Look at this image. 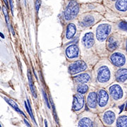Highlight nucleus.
I'll return each instance as SVG.
<instances>
[{
    "label": "nucleus",
    "mask_w": 127,
    "mask_h": 127,
    "mask_svg": "<svg viewBox=\"0 0 127 127\" xmlns=\"http://www.w3.org/2000/svg\"><path fill=\"white\" fill-rule=\"evenodd\" d=\"M84 105V97L81 94H76L73 97V109L76 112L79 111L83 107Z\"/></svg>",
    "instance_id": "obj_6"
},
{
    "label": "nucleus",
    "mask_w": 127,
    "mask_h": 127,
    "mask_svg": "<svg viewBox=\"0 0 127 127\" xmlns=\"http://www.w3.org/2000/svg\"><path fill=\"white\" fill-rule=\"evenodd\" d=\"M88 106L91 109H95L97 107V95L95 92L91 93L88 97Z\"/></svg>",
    "instance_id": "obj_13"
},
{
    "label": "nucleus",
    "mask_w": 127,
    "mask_h": 127,
    "mask_svg": "<svg viewBox=\"0 0 127 127\" xmlns=\"http://www.w3.org/2000/svg\"><path fill=\"white\" fill-rule=\"evenodd\" d=\"M117 9L121 11H127V0H117L116 3Z\"/></svg>",
    "instance_id": "obj_20"
},
{
    "label": "nucleus",
    "mask_w": 127,
    "mask_h": 127,
    "mask_svg": "<svg viewBox=\"0 0 127 127\" xmlns=\"http://www.w3.org/2000/svg\"><path fill=\"white\" fill-rule=\"evenodd\" d=\"M110 94L114 100H117L121 99L123 96V91L122 88L119 85H114L109 88Z\"/></svg>",
    "instance_id": "obj_10"
},
{
    "label": "nucleus",
    "mask_w": 127,
    "mask_h": 127,
    "mask_svg": "<svg viewBox=\"0 0 127 127\" xmlns=\"http://www.w3.org/2000/svg\"><path fill=\"white\" fill-rule=\"evenodd\" d=\"M0 127H3V125L1 124V122H0Z\"/></svg>",
    "instance_id": "obj_33"
},
{
    "label": "nucleus",
    "mask_w": 127,
    "mask_h": 127,
    "mask_svg": "<svg viewBox=\"0 0 127 127\" xmlns=\"http://www.w3.org/2000/svg\"><path fill=\"white\" fill-rule=\"evenodd\" d=\"M90 80V76L88 73H82L74 78V81L81 84H84Z\"/></svg>",
    "instance_id": "obj_14"
},
{
    "label": "nucleus",
    "mask_w": 127,
    "mask_h": 127,
    "mask_svg": "<svg viewBox=\"0 0 127 127\" xmlns=\"http://www.w3.org/2000/svg\"><path fill=\"white\" fill-rule=\"evenodd\" d=\"M118 47V42L114 40V38L112 37H109L107 40V47L110 51H113L116 50L117 47Z\"/></svg>",
    "instance_id": "obj_19"
},
{
    "label": "nucleus",
    "mask_w": 127,
    "mask_h": 127,
    "mask_svg": "<svg viewBox=\"0 0 127 127\" xmlns=\"http://www.w3.org/2000/svg\"><path fill=\"white\" fill-rule=\"evenodd\" d=\"M76 32V28L75 25L73 23L68 24L67 28H66V38L67 39H71L73 35H75Z\"/></svg>",
    "instance_id": "obj_15"
},
{
    "label": "nucleus",
    "mask_w": 127,
    "mask_h": 127,
    "mask_svg": "<svg viewBox=\"0 0 127 127\" xmlns=\"http://www.w3.org/2000/svg\"><path fill=\"white\" fill-rule=\"evenodd\" d=\"M95 42L94 35L92 32H88L83 37V43L88 48L91 47Z\"/></svg>",
    "instance_id": "obj_12"
},
{
    "label": "nucleus",
    "mask_w": 127,
    "mask_h": 127,
    "mask_svg": "<svg viewBox=\"0 0 127 127\" xmlns=\"http://www.w3.org/2000/svg\"><path fill=\"white\" fill-rule=\"evenodd\" d=\"M87 68L86 64L83 61H77L75 62L68 66V71L71 74H75L79 72H81L83 71L86 70Z\"/></svg>",
    "instance_id": "obj_3"
},
{
    "label": "nucleus",
    "mask_w": 127,
    "mask_h": 127,
    "mask_svg": "<svg viewBox=\"0 0 127 127\" xmlns=\"http://www.w3.org/2000/svg\"><path fill=\"white\" fill-rule=\"evenodd\" d=\"M116 127H127V115H122L117 119Z\"/></svg>",
    "instance_id": "obj_18"
},
{
    "label": "nucleus",
    "mask_w": 127,
    "mask_h": 127,
    "mask_svg": "<svg viewBox=\"0 0 127 127\" xmlns=\"http://www.w3.org/2000/svg\"><path fill=\"white\" fill-rule=\"evenodd\" d=\"M78 52H79L78 47L76 45L69 46L66 48V54L70 59H73V58L77 57L78 56Z\"/></svg>",
    "instance_id": "obj_11"
},
{
    "label": "nucleus",
    "mask_w": 127,
    "mask_h": 127,
    "mask_svg": "<svg viewBox=\"0 0 127 127\" xmlns=\"http://www.w3.org/2000/svg\"><path fill=\"white\" fill-rule=\"evenodd\" d=\"M4 1L5 4L7 6V7H8V1L7 0H4Z\"/></svg>",
    "instance_id": "obj_30"
},
{
    "label": "nucleus",
    "mask_w": 127,
    "mask_h": 127,
    "mask_svg": "<svg viewBox=\"0 0 127 127\" xmlns=\"http://www.w3.org/2000/svg\"><path fill=\"white\" fill-rule=\"evenodd\" d=\"M117 80L119 82H124L127 80V69H120L116 74Z\"/></svg>",
    "instance_id": "obj_17"
},
{
    "label": "nucleus",
    "mask_w": 127,
    "mask_h": 127,
    "mask_svg": "<svg viewBox=\"0 0 127 127\" xmlns=\"http://www.w3.org/2000/svg\"><path fill=\"white\" fill-rule=\"evenodd\" d=\"M78 127H98L93 119L89 117H83L78 121Z\"/></svg>",
    "instance_id": "obj_7"
},
{
    "label": "nucleus",
    "mask_w": 127,
    "mask_h": 127,
    "mask_svg": "<svg viewBox=\"0 0 127 127\" xmlns=\"http://www.w3.org/2000/svg\"><path fill=\"white\" fill-rule=\"evenodd\" d=\"M119 28H120L121 29H122L124 31H127V22H125V21H122L121 23H119Z\"/></svg>",
    "instance_id": "obj_25"
},
{
    "label": "nucleus",
    "mask_w": 127,
    "mask_h": 127,
    "mask_svg": "<svg viewBox=\"0 0 127 127\" xmlns=\"http://www.w3.org/2000/svg\"><path fill=\"white\" fill-rule=\"evenodd\" d=\"M41 6V1L40 0H36L35 1V10H36L37 12H38L40 7Z\"/></svg>",
    "instance_id": "obj_27"
},
{
    "label": "nucleus",
    "mask_w": 127,
    "mask_h": 127,
    "mask_svg": "<svg viewBox=\"0 0 127 127\" xmlns=\"http://www.w3.org/2000/svg\"><path fill=\"white\" fill-rule=\"evenodd\" d=\"M3 12L4 14L5 18H6V22L7 24H9V14H8V11L7 9H6L5 7H3Z\"/></svg>",
    "instance_id": "obj_24"
},
{
    "label": "nucleus",
    "mask_w": 127,
    "mask_h": 127,
    "mask_svg": "<svg viewBox=\"0 0 127 127\" xmlns=\"http://www.w3.org/2000/svg\"><path fill=\"white\" fill-rule=\"evenodd\" d=\"M79 11V5L76 1H71L66 6L64 11V18L69 21L74 18L77 16Z\"/></svg>",
    "instance_id": "obj_1"
},
{
    "label": "nucleus",
    "mask_w": 127,
    "mask_h": 127,
    "mask_svg": "<svg viewBox=\"0 0 127 127\" xmlns=\"http://www.w3.org/2000/svg\"><path fill=\"white\" fill-rule=\"evenodd\" d=\"M9 3H10V7H11V13L13 14V13H14V6H13V2H12V0H9Z\"/></svg>",
    "instance_id": "obj_28"
},
{
    "label": "nucleus",
    "mask_w": 127,
    "mask_h": 127,
    "mask_svg": "<svg viewBox=\"0 0 127 127\" xmlns=\"http://www.w3.org/2000/svg\"><path fill=\"white\" fill-rule=\"evenodd\" d=\"M111 31V26L108 24H102L96 30V37L99 41H104L109 35Z\"/></svg>",
    "instance_id": "obj_2"
},
{
    "label": "nucleus",
    "mask_w": 127,
    "mask_h": 127,
    "mask_svg": "<svg viewBox=\"0 0 127 127\" xmlns=\"http://www.w3.org/2000/svg\"><path fill=\"white\" fill-rule=\"evenodd\" d=\"M0 36L2 38H4V35H3L2 33H1V32H0Z\"/></svg>",
    "instance_id": "obj_31"
},
{
    "label": "nucleus",
    "mask_w": 127,
    "mask_h": 127,
    "mask_svg": "<svg viewBox=\"0 0 127 127\" xmlns=\"http://www.w3.org/2000/svg\"><path fill=\"white\" fill-rule=\"evenodd\" d=\"M28 81H29V86H30V88H31V90L33 96L35 97H37L36 95V92H35V88L34 86V84H33V81H32V76L31 73L28 72Z\"/></svg>",
    "instance_id": "obj_21"
},
{
    "label": "nucleus",
    "mask_w": 127,
    "mask_h": 127,
    "mask_svg": "<svg viewBox=\"0 0 127 127\" xmlns=\"http://www.w3.org/2000/svg\"><path fill=\"white\" fill-rule=\"evenodd\" d=\"M112 1H114V0H112Z\"/></svg>",
    "instance_id": "obj_34"
},
{
    "label": "nucleus",
    "mask_w": 127,
    "mask_h": 127,
    "mask_svg": "<svg viewBox=\"0 0 127 127\" xmlns=\"http://www.w3.org/2000/svg\"><path fill=\"white\" fill-rule=\"evenodd\" d=\"M110 78V71L107 66H102L98 70L97 73V80L100 83L107 82Z\"/></svg>",
    "instance_id": "obj_5"
},
{
    "label": "nucleus",
    "mask_w": 127,
    "mask_h": 127,
    "mask_svg": "<svg viewBox=\"0 0 127 127\" xmlns=\"http://www.w3.org/2000/svg\"><path fill=\"white\" fill-rule=\"evenodd\" d=\"M98 98H97V103L98 105L100 107H105L109 100V95L107 94V93L104 90H100L98 93L97 95Z\"/></svg>",
    "instance_id": "obj_8"
},
{
    "label": "nucleus",
    "mask_w": 127,
    "mask_h": 127,
    "mask_svg": "<svg viewBox=\"0 0 127 127\" xmlns=\"http://www.w3.org/2000/svg\"><path fill=\"white\" fill-rule=\"evenodd\" d=\"M116 114L112 110H107L104 112L102 115V120L104 125L110 127L112 126L116 122Z\"/></svg>",
    "instance_id": "obj_4"
},
{
    "label": "nucleus",
    "mask_w": 127,
    "mask_h": 127,
    "mask_svg": "<svg viewBox=\"0 0 127 127\" xmlns=\"http://www.w3.org/2000/svg\"><path fill=\"white\" fill-rule=\"evenodd\" d=\"M42 93H43V96H44V98H45V100L46 104H47V107H48V108H50V104H49V100H48V99H47V93L45 92L44 90H42Z\"/></svg>",
    "instance_id": "obj_26"
},
{
    "label": "nucleus",
    "mask_w": 127,
    "mask_h": 127,
    "mask_svg": "<svg viewBox=\"0 0 127 127\" xmlns=\"http://www.w3.org/2000/svg\"><path fill=\"white\" fill-rule=\"evenodd\" d=\"M111 61L114 65L117 66H122L126 62L124 55L120 53H114L111 57Z\"/></svg>",
    "instance_id": "obj_9"
},
{
    "label": "nucleus",
    "mask_w": 127,
    "mask_h": 127,
    "mask_svg": "<svg viewBox=\"0 0 127 127\" xmlns=\"http://www.w3.org/2000/svg\"><path fill=\"white\" fill-rule=\"evenodd\" d=\"M125 104H123V105H122V106H121V108H120V112H122L123 108H124V106H125Z\"/></svg>",
    "instance_id": "obj_29"
},
{
    "label": "nucleus",
    "mask_w": 127,
    "mask_h": 127,
    "mask_svg": "<svg viewBox=\"0 0 127 127\" xmlns=\"http://www.w3.org/2000/svg\"><path fill=\"white\" fill-rule=\"evenodd\" d=\"M4 100H6V102H8L12 107H14V109H16L17 112H18L19 113H21V114H23V116H24V117H26V115L24 114V113H23L22 112H21V110H20L19 109V108H18V106L17 105V104L14 102V100H10V99H9V98H6V97H4Z\"/></svg>",
    "instance_id": "obj_22"
},
{
    "label": "nucleus",
    "mask_w": 127,
    "mask_h": 127,
    "mask_svg": "<svg viewBox=\"0 0 127 127\" xmlns=\"http://www.w3.org/2000/svg\"><path fill=\"white\" fill-rule=\"evenodd\" d=\"M88 89V87L86 84H81L78 86L77 91L79 94H84L86 93Z\"/></svg>",
    "instance_id": "obj_23"
},
{
    "label": "nucleus",
    "mask_w": 127,
    "mask_h": 127,
    "mask_svg": "<svg viewBox=\"0 0 127 127\" xmlns=\"http://www.w3.org/2000/svg\"><path fill=\"white\" fill-rule=\"evenodd\" d=\"M94 21H95L94 18L92 16L88 15V16H86L84 17L83 21L80 23V25L82 26L83 27H88V26H92L94 23Z\"/></svg>",
    "instance_id": "obj_16"
},
{
    "label": "nucleus",
    "mask_w": 127,
    "mask_h": 127,
    "mask_svg": "<svg viewBox=\"0 0 127 127\" xmlns=\"http://www.w3.org/2000/svg\"><path fill=\"white\" fill-rule=\"evenodd\" d=\"M45 127H47V121H46V120L45 121Z\"/></svg>",
    "instance_id": "obj_32"
}]
</instances>
